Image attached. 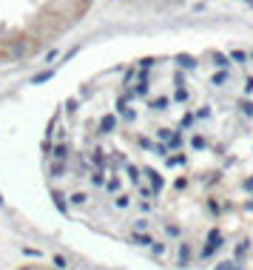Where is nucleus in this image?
Returning <instances> with one entry per match:
<instances>
[{"label": "nucleus", "mask_w": 253, "mask_h": 270, "mask_svg": "<svg viewBox=\"0 0 253 270\" xmlns=\"http://www.w3.org/2000/svg\"><path fill=\"white\" fill-rule=\"evenodd\" d=\"M219 245H222V233H219L216 227H213V230L208 233V245L202 248V253H199V256H202V259H208V256H213V253L219 250Z\"/></svg>", "instance_id": "obj_1"}, {"label": "nucleus", "mask_w": 253, "mask_h": 270, "mask_svg": "<svg viewBox=\"0 0 253 270\" xmlns=\"http://www.w3.org/2000/svg\"><path fill=\"white\" fill-rule=\"evenodd\" d=\"M145 177H151V182H154V188H151V191H154V193H160L162 191V188H165V180H162V177H160V174H157V171H145Z\"/></svg>", "instance_id": "obj_2"}, {"label": "nucleus", "mask_w": 253, "mask_h": 270, "mask_svg": "<svg viewBox=\"0 0 253 270\" xmlns=\"http://www.w3.org/2000/svg\"><path fill=\"white\" fill-rule=\"evenodd\" d=\"M176 66L182 68H196V60L191 54H176Z\"/></svg>", "instance_id": "obj_3"}, {"label": "nucleus", "mask_w": 253, "mask_h": 270, "mask_svg": "<svg viewBox=\"0 0 253 270\" xmlns=\"http://www.w3.org/2000/svg\"><path fill=\"white\" fill-rule=\"evenodd\" d=\"M114 114H105L103 120H100V131H103V134H108V131H111V128H114Z\"/></svg>", "instance_id": "obj_4"}, {"label": "nucleus", "mask_w": 253, "mask_h": 270, "mask_svg": "<svg viewBox=\"0 0 253 270\" xmlns=\"http://www.w3.org/2000/svg\"><path fill=\"white\" fill-rule=\"evenodd\" d=\"M51 199H54V205H57L60 214H66V196H63L60 191H51Z\"/></svg>", "instance_id": "obj_5"}, {"label": "nucleus", "mask_w": 253, "mask_h": 270, "mask_svg": "<svg viewBox=\"0 0 253 270\" xmlns=\"http://www.w3.org/2000/svg\"><path fill=\"white\" fill-rule=\"evenodd\" d=\"M191 262V245H179V265H188Z\"/></svg>", "instance_id": "obj_6"}, {"label": "nucleus", "mask_w": 253, "mask_h": 270, "mask_svg": "<svg viewBox=\"0 0 253 270\" xmlns=\"http://www.w3.org/2000/svg\"><path fill=\"white\" fill-rule=\"evenodd\" d=\"M54 77V71H51V68H48V71H40V74H35V77H32V86H37V83H46V80H51Z\"/></svg>", "instance_id": "obj_7"}, {"label": "nucleus", "mask_w": 253, "mask_h": 270, "mask_svg": "<svg viewBox=\"0 0 253 270\" xmlns=\"http://www.w3.org/2000/svg\"><path fill=\"white\" fill-rule=\"evenodd\" d=\"M148 108H154V111H165L168 108V97H160V100H151Z\"/></svg>", "instance_id": "obj_8"}, {"label": "nucleus", "mask_w": 253, "mask_h": 270, "mask_svg": "<svg viewBox=\"0 0 253 270\" xmlns=\"http://www.w3.org/2000/svg\"><path fill=\"white\" fill-rule=\"evenodd\" d=\"M54 159H57V162H66V159H69V148L57 145V148H54Z\"/></svg>", "instance_id": "obj_9"}, {"label": "nucleus", "mask_w": 253, "mask_h": 270, "mask_svg": "<svg viewBox=\"0 0 253 270\" xmlns=\"http://www.w3.org/2000/svg\"><path fill=\"white\" fill-rule=\"evenodd\" d=\"M23 51H29V43H26V40H20V43H14V48H12V54H14V57H20Z\"/></svg>", "instance_id": "obj_10"}, {"label": "nucleus", "mask_w": 253, "mask_h": 270, "mask_svg": "<svg viewBox=\"0 0 253 270\" xmlns=\"http://www.w3.org/2000/svg\"><path fill=\"white\" fill-rule=\"evenodd\" d=\"M134 94L145 97V94H148V83H145V80H139V83H137V89H134Z\"/></svg>", "instance_id": "obj_11"}, {"label": "nucleus", "mask_w": 253, "mask_h": 270, "mask_svg": "<svg viewBox=\"0 0 253 270\" xmlns=\"http://www.w3.org/2000/svg\"><path fill=\"white\" fill-rule=\"evenodd\" d=\"M85 202H88L85 193H71V205H85Z\"/></svg>", "instance_id": "obj_12"}, {"label": "nucleus", "mask_w": 253, "mask_h": 270, "mask_svg": "<svg viewBox=\"0 0 253 270\" xmlns=\"http://www.w3.org/2000/svg\"><path fill=\"white\" fill-rule=\"evenodd\" d=\"M213 270H239V268H236V262H230V259H228V262H219Z\"/></svg>", "instance_id": "obj_13"}, {"label": "nucleus", "mask_w": 253, "mask_h": 270, "mask_svg": "<svg viewBox=\"0 0 253 270\" xmlns=\"http://www.w3.org/2000/svg\"><path fill=\"white\" fill-rule=\"evenodd\" d=\"M145 230H148V222L145 219H137L134 222V233H145Z\"/></svg>", "instance_id": "obj_14"}, {"label": "nucleus", "mask_w": 253, "mask_h": 270, "mask_svg": "<svg viewBox=\"0 0 253 270\" xmlns=\"http://www.w3.org/2000/svg\"><path fill=\"white\" fill-rule=\"evenodd\" d=\"M222 83H228V71H219V74H213V86H222Z\"/></svg>", "instance_id": "obj_15"}, {"label": "nucleus", "mask_w": 253, "mask_h": 270, "mask_svg": "<svg viewBox=\"0 0 253 270\" xmlns=\"http://www.w3.org/2000/svg\"><path fill=\"white\" fill-rule=\"evenodd\" d=\"M151 250H154V256H165V245H162V242H154Z\"/></svg>", "instance_id": "obj_16"}, {"label": "nucleus", "mask_w": 253, "mask_h": 270, "mask_svg": "<svg viewBox=\"0 0 253 270\" xmlns=\"http://www.w3.org/2000/svg\"><path fill=\"white\" fill-rule=\"evenodd\" d=\"M242 114H245V117H253V102L251 100L242 102Z\"/></svg>", "instance_id": "obj_17"}, {"label": "nucleus", "mask_w": 253, "mask_h": 270, "mask_svg": "<svg viewBox=\"0 0 253 270\" xmlns=\"http://www.w3.org/2000/svg\"><path fill=\"white\" fill-rule=\"evenodd\" d=\"M137 245H154V239L148 233H137Z\"/></svg>", "instance_id": "obj_18"}, {"label": "nucleus", "mask_w": 253, "mask_h": 270, "mask_svg": "<svg viewBox=\"0 0 253 270\" xmlns=\"http://www.w3.org/2000/svg\"><path fill=\"white\" fill-rule=\"evenodd\" d=\"M248 248H251V242H239V245H236V256H245Z\"/></svg>", "instance_id": "obj_19"}, {"label": "nucleus", "mask_w": 253, "mask_h": 270, "mask_svg": "<svg viewBox=\"0 0 253 270\" xmlns=\"http://www.w3.org/2000/svg\"><path fill=\"white\" fill-rule=\"evenodd\" d=\"M213 63H216L219 68H225V66H228V57H225V54H213Z\"/></svg>", "instance_id": "obj_20"}, {"label": "nucleus", "mask_w": 253, "mask_h": 270, "mask_svg": "<svg viewBox=\"0 0 253 270\" xmlns=\"http://www.w3.org/2000/svg\"><path fill=\"white\" fill-rule=\"evenodd\" d=\"M105 188H108L111 193H117V191H120V180H108V182H105Z\"/></svg>", "instance_id": "obj_21"}, {"label": "nucleus", "mask_w": 253, "mask_h": 270, "mask_svg": "<svg viewBox=\"0 0 253 270\" xmlns=\"http://www.w3.org/2000/svg\"><path fill=\"white\" fill-rule=\"evenodd\" d=\"M168 145H171V148H179V145H182V136H179V134H173L171 139H168Z\"/></svg>", "instance_id": "obj_22"}, {"label": "nucleus", "mask_w": 253, "mask_h": 270, "mask_svg": "<svg viewBox=\"0 0 253 270\" xmlns=\"http://www.w3.org/2000/svg\"><path fill=\"white\" fill-rule=\"evenodd\" d=\"M191 145H194L196 151H202V148H205V139H202V136H194V142H191Z\"/></svg>", "instance_id": "obj_23"}, {"label": "nucleus", "mask_w": 253, "mask_h": 270, "mask_svg": "<svg viewBox=\"0 0 253 270\" xmlns=\"http://www.w3.org/2000/svg\"><path fill=\"white\" fill-rule=\"evenodd\" d=\"M91 182H94V185H103V182H105L103 171H97V174H94V177H91Z\"/></svg>", "instance_id": "obj_24"}, {"label": "nucleus", "mask_w": 253, "mask_h": 270, "mask_svg": "<svg viewBox=\"0 0 253 270\" xmlns=\"http://www.w3.org/2000/svg\"><path fill=\"white\" fill-rule=\"evenodd\" d=\"M114 202H117V208H128V202H131V199H128V196H117Z\"/></svg>", "instance_id": "obj_25"}, {"label": "nucleus", "mask_w": 253, "mask_h": 270, "mask_svg": "<svg viewBox=\"0 0 253 270\" xmlns=\"http://www.w3.org/2000/svg\"><path fill=\"white\" fill-rule=\"evenodd\" d=\"M157 136H160V139H162V142H165V139H171V131H168V128H162V131H157Z\"/></svg>", "instance_id": "obj_26"}, {"label": "nucleus", "mask_w": 253, "mask_h": 270, "mask_svg": "<svg viewBox=\"0 0 253 270\" xmlns=\"http://www.w3.org/2000/svg\"><path fill=\"white\" fill-rule=\"evenodd\" d=\"M230 57H233L236 63H245V60H248V54H245V51H233V54H230Z\"/></svg>", "instance_id": "obj_27"}, {"label": "nucleus", "mask_w": 253, "mask_h": 270, "mask_svg": "<svg viewBox=\"0 0 253 270\" xmlns=\"http://www.w3.org/2000/svg\"><path fill=\"white\" fill-rule=\"evenodd\" d=\"M176 100H179V102L188 100V89H176Z\"/></svg>", "instance_id": "obj_28"}, {"label": "nucleus", "mask_w": 253, "mask_h": 270, "mask_svg": "<svg viewBox=\"0 0 253 270\" xmlns=\"http://www.w3.org/2000/svg\"><path fill=\"white\" fill-rule=\"evenodd\" d=\"M128 177H131L134 182H139V174H137V168H134V165H128Z\"/></svg>", "instance_id": "obj_29"}, {"label": "nucleus", "mask_w": 253, "mask_h": 270, "mask_svg": "<svg viewBox=\"0 0 253 270\" xmlns=\"http://www.w3.org/2000/svg\"><path fill=\"white\" fill-rule=\"evenodd\" d=\"M54 265H57L60 270H66V268H69V265H66V259H63V256H54Z\"/></svg>", "instance_id": "obj_30"}, {"label": "nucleus", "mask_w": 253, "mask_h": 270, "mask_svg": "<svg viewBox=\"0 0 253 270\" xmlns=\"http://www.w3.org/2000/svg\"><path fill=\"white\" fill-rule=\"evenodd\" d=\"M168 165H185V157H171L168 159Z\"/></svg>", "instance_id": "obj_31"}, {"label": "nucleus", "mask_w": 253, "mask_h": 270, "mask_svg": "<svg viewBox=\"0 0 253 270\" xmlns=\"http://www.w3.org/2000/svg\"><path fill=\"white\" fill-rule=\"evenodd\" d=\"M245 94H253V77L245 80Z\"/></svg>", "instance_id": "obj_32"}, {"label": "nucleus", "mask_w": 253, "mask_h": 270, "mask_svg": "<svg viewBox=\"0 0 253 270\" xmlns=\"http://www.w3.org/2000/svg\"><path fill=\"white\" fill-rule=\"evenodd\" d=\"M94 162H97V165L103 168V151H94Z\"/></svg>", "instance_id": "obj_33"}, {"label": "nucleus", "mask_w": 253, "mask_h": 270, "mask_svg": "<svg viewBox=\"0 0 253 270\" xmlns=\"http://www.w3.org/2000/svg\"><path fill=\"white\" fill-rule=\"evenodd\" d=\"M191 123H194V114H185V117H182V128H185V125H191Z\"/></svg>", "instance_id": "obj_34"}, {"label": "nucleus", "mask_w": 253, "mask_h": 270, "mask_svg": "<svg viewBox=\"0 0 253 270\" xmlns=\"http://www.w3.org/2000/svg\"><path fill=\"white\" fill-rule=\"evenodd\" d=\"M245 188H248V191H253V180H248V182H245Z\"/></svg>", "instance_id": "obj_35"}, {"label": "nucleus", "mask_w": 253, "mask_h": 270, "mask_svg": "<svg viewBox=\"0 0 253 270\" xmlns=\"http://www.w3.org/2000/svg\"><path fill=\"white\" fill-rule=\"evenodd\" d=\"M245 3H248V6H253V0H245Z\"/></svg>", "instance_id": "obj_36"}, {"label": "nucleus", "mask_w": 253, "mask_h": 270, "mask_svg": "<svg viewBox=\"0 0 253 270\" xmlns=\"http://www.w3.org/2000/svg\"><path fill=\"white\" fill-rule=\"evenodd\" d=\"M0 205H3V193H0Z\"/></svg>", "instance_id": "obj_37"}, {"label": "nucleus", "mask_w": 253, "mask_h": 270, "mask_svg": "<svg viewBox=\"0 0 253 270\" xmlns=\"http://www.w3.org/2000/svg\"><path fill=\"white\" fill-rule=\"evenodd\" d=\"M23 270H32V268H23Z\"/></svg>", "instance_id": "obj_38"}, {"label": "nucleus", "mask_w": 253, "mask_h": 270, "mask_svg": "<svg viewBox=\"0 0 253 270\" xmlns=\"http://www.w3.org/2000/svg\"><path fill=\"white\" fill-rule=\"evenodd\" d=\"M251 57H253V54H251Z\"/></svg>", "instance_id": "obj_39"}]
</instances>
